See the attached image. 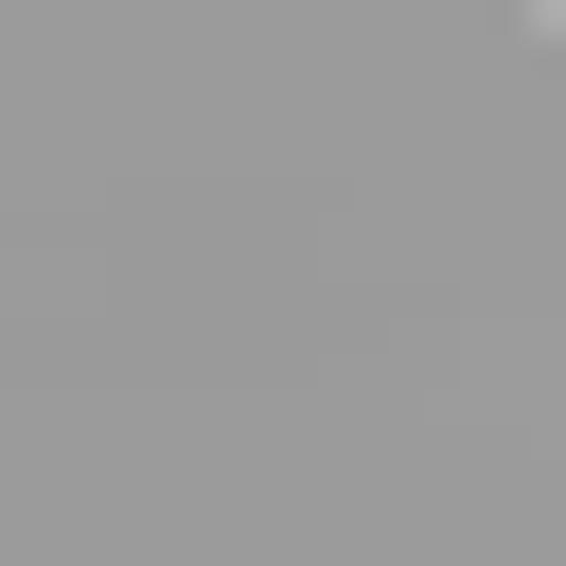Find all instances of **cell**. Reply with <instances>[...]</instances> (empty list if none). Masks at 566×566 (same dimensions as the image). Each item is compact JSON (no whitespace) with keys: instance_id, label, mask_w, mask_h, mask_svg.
Here are the masks:
<instances>
[{"instance_id":"obj_1","label":"cell","mask_w":566,"mask_h":566,"mask_svg":"<svg viewBox=\"0 0 566 566\" xmlns=\"http://www.w3.org/2000/svg\"><path fill=\"white\" fill-rule=\"evenodd\" d=\"M531 35H566V0H531Z\"/></svg>"}]
</instances>
